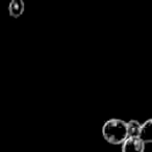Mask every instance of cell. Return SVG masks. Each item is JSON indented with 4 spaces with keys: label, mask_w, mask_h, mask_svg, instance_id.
Wrapping results in <instances>:
<instances>
[{
    "label": "cell",
    "mask_w": 152,
    "mask_h": 152,
    "mask_svg": "<svg viewBox=\"0 0 152 152\" xmlns=\"http://www.w3.org/2000/svg\"><path fill=\"white\" fill-rule=\"evenodd\" d=\"M24 10H25V5L22 0H12L9 4V14L11 17L15 19L21 17L22 14L24 13Z\"/></svg>",
    "instance_id": "277c9868"
},
{
    "label": "cell",
    "mask_w": 152,
    "mask_h": 152,
    "mask_svg": "<svg viewBox=\"0 0 152 152\" xmlns=\"http://www.w3.org/2000/svg\"><path fill=\"white\" fill-rule=\"evenodd\" d=\"M102 137L112 145H122L127 139L126 122L118 118L107 120L102 126Z\"/></svg>",
    "instance_id": "6da1fadb"
},
{
    "label": "cell",
    "mask_w": 152,
    "mask_h": 152,
    "mask_svg": "<svg viewBox=\"0 0 152 152\" xmlns=\"http://www.w3.org/2000/svg\"><path fill=\"white\" fill-rule=\"evenodd\" d=\"M139 139L145 145L152 142V119H148L143 124H141Z\"/></svg>",
    "instance_id": "3957f363"
},
{
    "label": "cell",
    "mask_w": 152,
    "mask_h": 152,
    "mask_svg": "<svg viewBox=\"0 0 152 152\" xmlns=\"http://www.w3.org/2000/svg\"><path fill=\"white\" fill-rule=\"evenodd\" d=\"M146 145L139 137H127L122 144V152H145Z\"/></svg>",
    "instance_id": "7a4b0ae2"
},
{
    "label": "cell",
    "mask_w": 152,
    "mask_h": 152,
    "mask_svg": "<svg viewBox=\"0 0 152 152\" xmlns=\"http://www.w3.org/2000/svg\"><path fill=\"white\" fill-rule=\"evenodd\" d=\"M140 129H141V123L137 120H130L126 122V131L127 137H139Z\"/></svg>",
    "instance_id": "5b68a950"
}]
</instances>
